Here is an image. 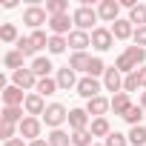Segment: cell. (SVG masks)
<instances>
[{
  "label": "cell",
  "mask_w": 146,
  "mask_h": 146,
  "mask_svg": "<svg viewBox=\"0 0 146 146\" xmlns=\"http://www.w3.org/2000/svg\"><path fill=\"white\" fill-rule=\"evenodd\" d=\"M72 20H75V29H80V32H89V29L95 32L98 29L95 26L98 23V9H92L89 3H80L75 12H72Z\"/></svg>",
  "instance_id": "1"
},
{
  "label": "cell",
  "mask_w": 146,
  "mask_h": 146,
  "mask_svg": "<svg viewBox=\"0 0 146 146\" xmlns=\"http://www.w3.org/2000/svg\"><path fill=\"white\" fill-rule=\"evenodd\" d=\"M66 120H69V109H66V106H60V103H49V106H46V112H43V123H46V126L60 129Z\"/></svg>",
  "instance_id": "2"
},
{
  "label": "cell",
  "mask_w": 146,
  "mask_h": 146,
  "mask_svg": "<svg viewBox=\"0 0 146 146\" xmlns=\"http://www.w3.org/2000/svg\"><path fill=\"white\" fill-rule=\"evenodd\" d=\"M40 132H43V120H40V117H29V115H26L23 123L17 126V135H20L23 140H29V143H32V140H40Z\"/></svg>",
  "instance_id": "3"
},
{
  "label": "cell",
  "mask_w": 146,
  "mask_h": 146,
  "mask_svg": "<svg viewBox=\"0 0 146 146\" xmlns=\"http://www.w3.org/2000/svg\"><path fill=\"white\" fill-rule=\"evenodd\" d=\"M23 23L29 26V29H40L43 23H49V12H46V6H29L26 12H23Z\"/></svg>",
  "instance_id": "4"
},
{
  "label": "cell",
  "mask_w": 146,
  "mask_h": 146,
  "mask_svg": "<svg viewBox=\"0 0 146 146\" xmlns=\"http://www.w3.org/2000/svg\"><path fill=\"white\" fill-rule=\"evenodd\" d=\"M75 20H72V15H57V17H49V29H52V35H57V37H66V35H72L75 29Z\"/></svg>",
  "instance_id": "5"
},
{
  "label": "cell",
  "mask_w": 146,
  "mask_h": 146,
  "mask_svg": "<svg viewBox=\"0 0 146 146\" xmlns=\"http://www.w3.org/2000/svg\"><path fill=\"white\" fill-rule=\"evenodd\" d=\"M112 43H115V35H112V29H103V26H98V29L92 32V49H98V52H109V49H112Z\"/></svg>",
  "instance_id": "6"
},
{
  "label": "cell",
  "mask_w": 146,
  "mask_h": 146,
  "mask_svg": "<svg viewBox=\"0 0 146 146\" xmlns=\"http://www.w3.org/2000/svg\"><path fill=\"white\" fill-rule=\"evenodd\" d=\"M12 80H15L17 89L26 92V89H37V80H40V78L35 75L32 69H17V72H12Z\"/></svg>",
  "instance_id": "7"
},
{
  "label": "cell",
  "mask_w": 146,
  "mask_h": 146,
  "mask_svg": "<svg viewBox=\"0 0 146 146\" xmlns=\"http://www.w3.org/2000/svg\"><path fill=\"white\" fill-rule=\"evenodd\" d=\"M100 89H103V83L98 80V78H80V83H78V95L80 98H86V100H92V98H98L100 95Z\"/></svg>",
  "instance_id": "8"
},
{
  "label": "cell",
  "mask_w": 146,
  "mask_h": 146,
  "mask_svg": "<svg viewBox=\"0 0 146 146\" xmlns=\"http://www.w3.org/2000/svg\"><path fill=\"white\" fill-rule=\"evenodd\" d=\"M112 109V100L109 98H103V95H98V98H92V100H86V112H89V117L95 120V117H106V112Z\"/></svg>",
  "instance_id": "9"
},
{
  "label": "cell",
  "mask_w": 146,
  "mask_h": 146,
  "mask_svg": "<svg viewBox=\"0 0 146 146\" xmlns=\"http://www.w3.org/2000/svg\"><path fill=\"white\" fill-rule=\"evenodd\" d=\"M103 89L112 92V95H120V92H123V75H120L115 66L106 69V75H103Z\"/></svg>",
  "instance_id": "10"
},
{
  "label": "cell",
  "mask_w": 146,
  "mask_h": 146,
  "mask_svg": "<svg viewBox=\"0 0 146 146\" xmlns=\"http://www.w3.org/2000/svg\"><path fill=\"white\" fill-rule=\"evenodd\" d=\"M69 129L72 132H80V129H89L92 123H89V112L86 109H69Z\"/></svg>",
  "instance_id": "11"
},
{
  "label": "cell",
  "mask_w": 146,
  "mask_h": 146,
  "mask_svg": "<svg viewBox=\"0 0 146 146\" xmlns=\"http://www.w3.org/2000/svg\"><path fill=\"white\" fill-rule=\"evenodd\" d=\"M117 15H120V3H117V0H103V3L98 6V17H100V20H106V23L120 20Z\"/></svg>",
  "instance_id": "12"
},
{
  "label": "cell",
  "mask_w": 146,
  "mask_h": 146,
  "mask_svg": "<svg viewBox=\"0 0 146 146\" xmlns=\"http://www.w3.org/2000/svg\"><path fill=\"white\" fill-rule=\"evenodd\" d=\"M57 86L63 89V92H69V89H78V78H75V69H69V66H63V69H57Z\"/></svg>",
  "instance_id": "13"
},
{
  "label": "cell",
  "mask_w": 146,
  "mask_h": 146,
  "mask_svg": "<svg viewBox=\"0 0 146 146\" xmlns=\"http://www.w3.org/2000/svg\"><path fill=\"white\" fill-rule=\"evenodd\" d=\"M23 109H26V115H29V117H37V115H43V112H46V103H43V98H40L37 92H32V95H26Z\"/></svg>",
  "instance_id": "14"
},
{
  "label": "cell",
  "mask_w": 146,
  "mask_h": 146,
  "mask_svg": "<svg viewBox=\"0 0 146 146\" xmlns=\"http://www.w3.org/2000/svg\"><path fill=\"white\" fill-rule=\"evenodd\" d=\"M69 46L75 49V52H86V46H92V32H80L75 29L69 35Z\"/></svg>",
  "instance_id": "15"
},
{
  "label": "cell",
  "mask_w": 146,
  "mask_h": 146,
  "mask_svg": "<svg viewBox=\"0 0 146 146\" xmlns=\"http://www.w3.org/2000/svg\"><path fill=\"white\" fill-rule=\"evenodd\" d=\"M23 103H26V95H23V89H17L15 83L3 89V106H23Z\"/></svg>",
  "instance_id": "16"
},
{
  "label": "cell",
  "mask_w": 146,
  "mask_h": 146,
  "mask_svg": "<svg viewBox=\"0 0 146 146\" xmlns=\"http://www.w3.org/2000/svg\"><path fill=\"white\" fill-rule=\"evenodd\" d=\"M112 35H115V40H129V37L135 35V26L129 23V17H126V20L120 17V20L112 23Z\"/></svg>",
  "instance_id": "17"
},
{
  "label": "cell",
  "mask_w": 146,
  "mask_h": 146,
  "mask_svg": "<svg viewBox=\"0 0 146 146\" xmlns=\"http://www.w3.org/2000/svg\"><path fill=\"white\" fill-rule=\"evenodd\" d=\"M26 109L23 106H3V115H0V117H3V123H12V126H20L23 123V115Z\"/></svg>",
  "instance_id": "18"
},
{
  "label": "cell",
  "mask_w": 146,
  "mask_h": 146,
  "mask_svg": "<svg viewBox=\"0 0 146 146\" xmlns=\"http://www.w3.org/2000/svg\"><path fill=\"white\" fill-rule=\"evenodd\" d=\"M89 63H92V54L86 52H72L69 57V69H75V72H89Z\"/></svg>",
  "instance_id": "19"
},
{
  "label": "cell",
  "mask_w": 146,
  "mask_h": 146,
  "mask_svg": "<svg viewBox=\"0 0 146 146\" xmlns=\"http://www.w3.org/2000/svg\"><path fill=\"white\" fill-rule=\"evenodd\" d=\"M132 106H135V103L129 100V95H126V92H120V95H112V112H115V115H120V117H123V115H126Z\"/></svg>",
  "instance_id": "20"
},
{
  "label": "cell",
  "mask_w": 146,
  "mask_h": 146,
  "mask_svg": "<svg viewBox=\"0 0 146 146\" xmlns=\"http://www.w3.org/2000/svg\"><path fill=\"white\" fill-rule=\"evenodd\" d=\"M29 69L35 72L37 78H49V72H52V60L40 54V57H35V60H32V66H29Z\"/></svg>",
  "instance_id": "21"
},
{
  "label": "cell",
  "mask_w": 146,
  "mask_h": 146,
  "mask_svg": "<svg viewBox=\"0 0 146 146\" xmlns=\"http://www.w3.org/2000/svg\"><path fill=\"white\" fill-rule=\"evenodd\" d=\"M57 89H60V86H57V80H54V78H40V80H37V89H35V92H37L40 98H49V95H54Z\"/></svg>",
  "instance_id": "22"
},
{
  "label": "cell",
  "mask_w": 146,
  "mask_h": 146,
  "mask_svg": "<svg viewBox=\"0 0 146 146\" xmlns=\"http://www.w3.org/2000/svg\"><path fill=\"white\" fill-rule=\"evenodd\" d=\"M89 132H92L95 137H109V135H112V126H109L106 117H95L92 126H89Z\"/></svg>",
  "instance_id": "23"
},
{
  "label": "cell",
  "mask_w": 146,
  "mask_h": 146,
  "mask_svg": "<svg viewBox=\"0 0 146 146\" xmlns=\"http://www.w3.org/2000/svg\"><path fill=\"white\" fill-rule=\"evenodd\" d=\"M46 140H49V146H72V135L63 129H52V135Z\"/></svg>",
  "instance_id": "24"
},
{
  "label": "cell",
  "mask_w": 146,
  "mask_h": 146,
  "mask_svg": "<svg viewBox=\"0 0 146 146\" xmlns=\"http://www.w3.org/2000/svg\"><path fill=\"white\" fill-rule=\"evenodd\" d=\"M129 23L137 29V26H146V6L143 3H137L135 9H129Z\"/></svg>",
  "instance_id": "25"
},
{
  "label": "cell",
  "mask_w": 146,
  "mask_h": 146,
  "mask_svg": "<svg viewBox=\"0 0 146 146\" xmlns=\"http://www.w3.org/2000/svg\"><path fill=\"white\" fill-rule=\"evenodd\" d=\"M46 12H49V17L69 15V3H66V0H46Z\"/></svg>",
  "instance_id": "26"
},
{
  "label": "cell",
  "mask_w": 146,
  "mask_h": 146,
  "mask_svg": "<svg viewBox=\"0 0 146 146\" xmlns=\"http://www.w3.org/2000/svg\"><path fill=\"white\" fill-rule=\"evenodd\" d=\"M0 40H3V43H17V40H20L17 26H15V23H3V26H0Z\"/></svg>",
  "instance_id": "27"
},
{
  "label": "cell",
  "mask_w": 146,
  "mask_h": 146,
  "mask_svg": "<svg viewBox=\"0 0 146 146\" xmlns=\"http://www.w3.org/2000/svg\"><path fill=\"white\" fill-rule=\"evenodd\" d=\"M123 54H126L137 69H140V66H143V60H146V49H140V46H126V52H123Z\"/></svg>",
  "instance_id": "28"
},
{
  "label": "cell",
  "mask_w": 146,
  "mask_h": 146,
  "mask_svg": "<svg viewBox=\"0 0 146 146\" xmlns=\"http://www.w3.org/2000/svg\"><path fill=\"white\" fill-rule=\"evenodd\" d=\"M143 112H146V109H143V106L137 103V106H132V109H129V112L123 115V120H126L129 126H143V123H140V120H143Z\"/></svg>",
  "instance_id": "29"
},
{
  "label": "cell",
  "mask_w": 146,
  "mask_h": 146,
  "mask_svg": "<svg viewBox=\"0 0 146 146\" xmlns=\"http://www.w3.org/2000/svg\"><path fill=\"white\" fill-rule=\"evenodd\" d=\"M92 132L89 129H80V132H72V146H95L92 143Z\"/></svg>",
  "instance_id": "30"
},
{
  "label": "cell",
  "mask_w": 146,
  "mask_h": 146,
  "mask_svg": "<svg viewBox=\"0 0 146 146\" xmlns=\"http://www.w3.org/2000/svg\"><path fill=\"white\" fill-rule=\"evenodd\" d=\"M66 46H69V37H57V35H52L46 49H49L52 54H63V52H66Z\"/></svg>",
  "instance_id": "31"
},
{
  "label": "cell",
  "mask_w": 146,
  "mask_h": 146,
  "mask_svg": "<svg viewBox=\"0 0 146 146\" xmlns=\"http://www.w3.org/2000/svg\"><path fill=\"white\" fill-rule=\"evenodd\" d=\"M3 63H6V69H23V54L17 52V49H12V52H6V57H3Z\"/></svg>",
  "instance_id": "32"
},
{
  "label": "cell",
  "mask_w": 146,
  "mask_h": 146,
  "mask_svg": "<svg viewBox=\"0 0 146 146\" xmlns=\"http://www.w3.org/2000/svg\"><path fill=\"white\" fill-rule=\"evenodd\" d=\"M129 143L132 146H146V126H132L129 129Z\"/></svg>",
  "instance_id": "33"
},
{
  "label": "cell",
  "mask_w": 146,
  "mask_h": 146,
  "mask_svg": "<svg viewBox=\"0 0 146 146\" xmlns=\"http://www.w3.org/2000/svg\"><path fill=\"white\" fill-rule=\"evenodd\" d=\"M115 69L120 72V75H123V78H126V75H132V72H137V66H135V63H132V60H129L126 54H120V57L115 60Z\"/></svg>",
  "instance_id": "34"
},
{
  "label": "cell",
  "mask_w": 146,
  "mask_h": 146,
  "mask_svg": "<svg viewBox=\"0 0 146 146\" xmlns=\"http://www.w3.org/2000/svg\"><path fill=\"white\" fill-rule=\"evenodd\" d=\"M89 78H103L106 75V63L100 60V57H92V63H89V72H86Z\"/></svg>",
  "instance_id": "35"
},
{
  "label": "cell",
  "mask_w": 146,
  "mask_h": 146,
  "mask_svg": "<svg viewBox=\"0 0 146 146\" xmlns=\"http://www.w3.org/2000/svg\"><path fill=\"white\" fill-rule=\"evenodd\" d=\"M137 89H140L137 72H132V75H126V78H123V92H126V95H132V92H137Z\"/></svg>",
  "instance_id": "36"
},
{
  "label": "cell",
  "mask_w": 146,
  "mask_h": 146,
  "mask_svg": "<svg viewBox=\"0 0 146 146\" xmlns=\"http://www.w3.org/2000/svg\"><path fill=\"white\" fill-rule=\"evenodd\" d=\"M29 40H32L35 52H37V49H43V46H49V37H46V32H40V29H37V32H32V35H29Z\"/></svg>",
  "instance_id": "37"
},
{
  "label": "cell",
  "mask_w": 146,
  "mask_h": 146,
  "mask_svg": "<svg viewBox=\"0 0 146 146\" xmlns=\"http://www.w3.org/2000/svg\"><path fill=\"white\" fill-rule=\"evenodd\" d=\"M15 46H17V52H20L23 57H32V54H35V46H32V40H29V37H20Z\"/></svg>",
  "instance_id": "38"
},
{
  "label": "cell",
  "mask_w": 146,
  "mask_h": 146,
  "mask_svg": "<svg viewBox=\"0 0 146 146\" xmlns=\"http://www.w3.org/2000/svg\"><path fill=\"white\" fill-rule=\"evenodd\" d=\"M129 143V135H120V132H112L109 137H106V143L103 146H126Z\"/></svg>",
  "instance_id": "39"
},
{
  "label": "cell",
  "mask_w": 146,
  "mask_h": 146,
  "mask_svg": "<svg viewBox=\"0 0 146 146\" xmlns=\"http://www.w3.org/2000/svg\"><path fill=\"white\" fill-rule=\"evenodd\" d=\"M132 40H135V46L146 49V26H137V29H135V35H132Z\"/></svg>",
  "instance_id": "40"
},
{
  "label": "cell",
  "mask_w": 146,
  "mask_h": 146,
  "mask_svg": "<svg viewBox=\"0 0 146 146\" xmlns=\"http://www.w3.org/2000/svg\"><path fill=\"white\" fill-rule=\"evenodd\" d=\"M15 132H17V126H12V123H3V126H0V137H3V143H6V140H15Z\"/></svg>",
  "instance_id": "41"
},
{
  "label": "cell",
  "mask_w": 146,
  "mask_h": 146,
  "mask_svg": "<svg viewBox=\"0 0 146 146\" xmlns=\"http://www.w3.org/2000/svg\"><path fill=\"white\" fill-rule=\"evenodd\" d=\"M137 80H140V89H146V66L137 69Z\"/></svg>",
  "instance_id": "42"
},
{
  "label": "cell",
  "mask_w": 146,
  "mask_h": 146,
  "mask_svg": "<svg viewBox=\"0 0 146 146\" xmlns=\"http://www.w3.org/2000/svg\"><path fill=\"white\" fill-rule=\"evenodd\" d=\"M3 146H29V143H26V140H23V137H15V140H6V143H3Z\"/></svg>",
  "instance_id": "43"
},
{
  "label": "cell",
  "mask_w": 146,
  "mask_h": 146,
  "mask_svg": "<svg viewBox=\"0 0 146 146\" xmlns=\"http://www.w3.org/2000/svg\"><path fill=\"white\" fill-rule=\"evenodd\" d=\"M29 146H49V140H43V137H40V140H32Z\"/></svg>",
  "instance_id": "44"
},
{
  "label": "cell",
  "mask_w": 146,
  "mask_h": 146,
  "mask_svg": "<svg viewBox=\"0 0 146 146\" xmlns=\"http://www.w3.org/2000/svg\"><path fill=\"white\" fill-rule=\"evenodd\" d=\"M140 106H143V109H146V92H143V95H140Z\"/></svg>",
  "instance_id": "45"
},
{
  "label": "cell",
  "mask_w": 146,
  "mask_h": 146,
  "mask_svg": "<svg viewBox=\"0 0 146 146\" xmlns=\"http://www.w3.org/2000/svg\"><path fill=\"white\" fill-rule=\"evenodd\" d=\"M95 146H103V143H95Z\"/></svg>",
  "instance_id": "46"
}]
</instances>
